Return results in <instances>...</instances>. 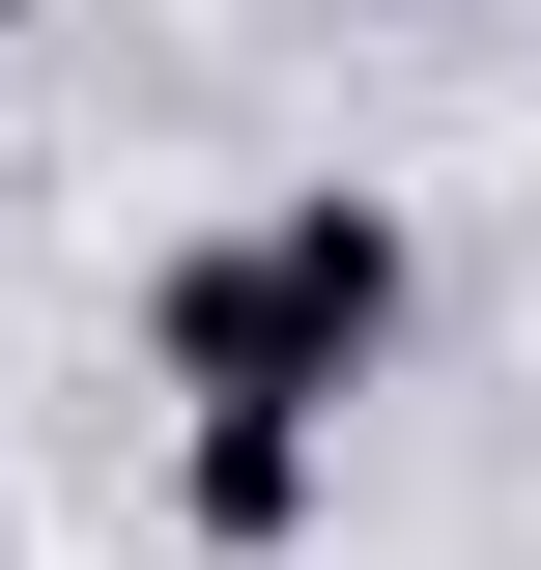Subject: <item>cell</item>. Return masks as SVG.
Returning <instances> with one entry per match:
<instances>
[{"label":"cell","mask_w":541,"mask_h":570,"mask_svg":"<svg viewBox=\"0 0 541 570\" xmlns=\"http://www.w3.org/2000/svg\"><path fill=\"white\" fill-rule=\"evenodd\" d=\"M400 314H427V228L371 200V171H314V200H257V228H200V257L142 285V371L171 400H371L400 371Z\"/></svg>","instance_id":"obj_1"},{"label":"cell","mask_w":541,"mask_h":570,"mask_svg":"<svg viewBox=\"0 0 541 570\" xmlns=\"http://www.w3.org/2000/svg\"><path fill=\"white\" fill-rule=\"evenodd\" d=\"M314 485H342V428H314V400H171V542L257 570V542H314Z\"/></svg>","instance_id":"obj_2"},{"label":"cell","mask_w":541,"mask_h":570,"mask_svg":"<svg viewBox=\"0 0 541 570\" xmlns=\"http://www.w3.org/2000/svg\"><path fill=\"white\" fill-rule=\"evenodd\" d=\"M371 29H456V0H371Z\"/></svg>","instance_id":"obj_3"},{"label":"cell","mask_w":541,"mask_h":570,"mask_svg":"<svg viewBox=\"0 0 541 570\" xmlns=\"http://www.w3.org/2000/svg\"><path fill=\"white\" fill-rule=\"evenodd\" d=\"M0 29H29V0H0Z\"/></svg>","instance_id":"obj_4"}]
</instances>
